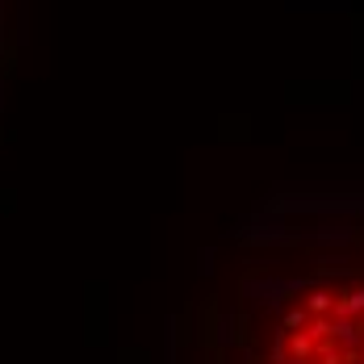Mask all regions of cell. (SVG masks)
<instances>
[{
	"instance_id": "6da1fadb",
	"label": "cell",
	"mask_w": 364,
	"mask_h": 364,
	"mask_svg": "<svg viewBox=\"0 0 364 364\" xmlns=\"http://www.w3.org/2000/svg\"><path fill=\"white\" fill-rule=\"evenodd\" d=\"M310 289H314V281H247V293H252V301H259V306H281L285 297L310 293Z\"/></svg>"
},
{
	"instance_id": "7a4b0ae2",
	"label": "cell",
	"mask_w": 364,
	"mask_h": 364,
	"mask_svg": "<svg viewBox=\"0 0 364 364\" xmlns=\"http://www.w3.org/2000/svg\"><path fill=\"white\" fill-rule=\"evenodd\" d=\"M360 314H364V285L335 297V314L331 318H360Z\"/></svg>"
},
{
	"instance_id": "3957f363",
	"label": "cell",
	"mask_w": 364,
	"mask_h": 364,
	"mask_svg": "<svg viewBox=\"0 0 364 364\" xmlns=\"http://www.w3.org/2000/svg\"><path fill=\"white\" fill-rule=\"evenodd\" d=\"M306 310H310V314H335V293L331 289H318V285H314V289L306 293Z\"/></svg>"
},
{
	"instance_id": "277c9868",
	"label": "cell",
	"mask_w": 364,
	"mask_h": 364,
	"mask_svg": "<svg viewBox=\"0 0 364 364\" xmlns=\"http://www.w3.org/2000/svg\"><path fill=\"white\" fill-rule=\"evenodd\" d=\"M310 318H314V314H310V310H306V306H293V310H285V314H281V331H306L310 327Z\"/></svg>"
},
{
	"instance_id": "5b68a950",
	"label": "cell",
	"mask_w": 364,
	"mask_h": 364,
	"mask_svg": "<svg viewBox=\"0 0 364 364\" xmlns=\"http://www.w3.org/2000/svg\"><path fill=\"white\" fill-rule=\"evenodd\" d=\"M314 239H318V243H335V247H343V243H352V230H348V226H327V230H318Z\"/></svg>"
},
{
	"instance_id": "8992f818",
	"label": "cell",
	"mask_w": 364,
	"mask_h": 364,
	"mask_svg": "<svg viewBox=\"0 0 364 364\" xmlns=\"http://www.w3.org/2000/svg\"><path fill=\"white\" fill-rule=\"evenodd\" d=\"M314 364H343V352H339L331 339H323V343L314 348Z\"/></svg>"
},
{
	"instance_id": "52a82bcc",
	"label": "cell",
	"mask_w": 364,
	"mask_h": 364,
	"mask_svg": "<svg viewBox=\"0 0 364 364\" xmlns=\"http://www.w3.org/2000/svg\"><path fill=\"white\" fill-rule=\"evenodd\" d=\"M306 335H310L314 343L331 339V318H327V314H314V318H310V327H306Z\"/></svg>"
},
{
	"instance_id": "ba28073f",
	"label": "cell",
	"mask_w": 364,
	"mask_h": 364,
	"mask_svg": "<svg viewBox=\"0 0 364 364\" xmlns=\"http://www.w3.org/2000/svg\"><path fill=\"white\" fill-rule=\"evenodd\" d=\"M281 364H314V360H306V356H285Z\"/></svg>"
}]
</instances>
